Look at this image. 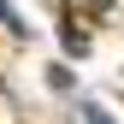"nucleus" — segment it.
<instances>
[{"instance_id": "obj_1", "label": "nucleus", "mask_w": 124, "mask_h": 124, "mask_svg": "<svg viewBox=\"0 0 124 124\" xmlns=\"http://www.w3.org/2000/svg\"><path fill=\"white\" fill-rule=\"evenodd\" d=\"M83 118H89V124H112V118L101 112V106H83Z\"/></svg>"}]
</instances>
